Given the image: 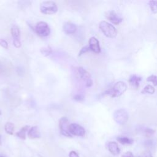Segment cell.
Masks as SVG:
<instances>
[{"mask_svg":"<svg viewBox=\"0 0 157 157\" xmlns=\"http://www.w3.org/2000/svg\"><path fill=\"white\" fill-rule=\"evenodd\" d=\"M145 157H153V156L151 155V153L150 152H148V153H147L146 154V155H145Z\"/></svg>","mask_w":157,"mask_h":157,"instance_id":"31","label":"cell"},{"mask_svg":"<svg viewBox=\"0 0 157 157\" xmlns=\"http://www.w3.org/2000/svg\"><path fill=\"white\" fill-rule=\"evenodd\" d=\"M1 113H1V110H0V115H1Z\"/></svg>","mask_w":157,"mask_h":157,"instance_id":"34","label":"cell"},{"mask_svg":"<svg viewBox=\"0 0 157 157\" xmlns=\"http://www.w3.org/2000/svg\"><path fill=\"white\" fill-rule=\"evenodd\" d=\"M89 50H90V48H89V46H84V47H83L81 48V50H80V52H79L78 56H81L82 55L85 53L86 52H88Z\"/></svg>","mask_w":157,"mask_h":157,"instance_id":"24","label":"cell"},{"mask_svg":"<svg viewBox=\"0 0 157 157\" xmlns=\"http://www.w3.org/2000/svg\"><path fill=\"white\" fill-rule=\"evenodd\" d=\"M52 50V48L49 47H42L40 48V52L41 53L45 56H48L49 55L51 54Z\"/></svg>","mask_w":157,"mask_h":157,"instance_id":"21","label":"cell"},{"mask_svg":"<svg viewBox=\"0 0 157 157\" xmlns=\"http://www.w3.org/2000/svg\"><path fill=\"white\" fill-rule=\"evenodd\" d=\"M40 10L44 14L52 15L58 11V7L53 1H44L40 5Z\"/></svg>","mask_w":157,"mask_h":157,"instance_id":"3","label":"cell"},{"mask_svg":"<svg viewBox=\"0 0 157 157\" xmlns=\"http://www.w3.org/2000/svg\"><path fill=\"white\" fill-rule=\"evenodd\" d=\"M28 136L30 139H38L40 137V132L37 126H32L28 132Z\"/></svg>","mask_w":157,"mask_h":157,"instance_id":"13","label":"cell"},{"mask_svg":"<svg viewBox=\"0 0 157 157\" xmlns=\"http://www.w3.org/2000/svg\"><path fill=\"white\" fill-rule=\"evenodd\" d=\"M74 99L75 100V101H82L84 99V96L81 94H75L74 97H73Z\"/></svg>","mask_w":157,"mask_h":157,"instance_id":"25","label":"cell"},{"mask_svg":"<svg viewBox=\"0 0 157 157\" xmlns=\"http://www.w3.org/2000/svg\"><path fill=\"white\" fill-rule=\"evenodd\" d=\"M14 129H15L14 124L11 122H7L4 125V129L6 132L10 135H13Z\"/></svg>","mask_w":157,"mask_h":157,"instance_id":"18","label":"cell"},{"mask_svg":"<svg viewBox=\"0 0 157 157\" xmlns=\"http://www.w3.org/2000/svg\"><path fill=\"white\" fill-rule=\"evenodd\" d=\"M88 44L90 50L96 53H99L101 52V47L99 45V40L95 37H90L88 41Z\"/></svg>","mask_w":157,"mask_h":157,"instance_id":"8","label":"cell"},{"mask_svg":"<svg viewBox=\"0 0 157 157\" xmlns=\"http://www.w3.org/2000/svg\"><path fill=\"white\" fill-rule=\"evenodd\" d=\"M113 119L118 124H124L128 120V112L123 109L117 110L113 113Z\"/></svg>","mask_w":157,"mask_h":157,"instance_id":"4","label":"cell"},{"mask_svg":"<svg viewBox=\"0 0 157 157\" xmlns=\"http://www.w3.org/2000/svg\"><path fill=\"white\" fill-rule=\"evenodd\" d=\"M138 157H140V156H138Z\"/></svg>","mask_w":157,"mask_h":157,"instance_id":"35","label":"cell"},{"mask_svg":"<svg viewBox=\"0 0 157 157\" xmlns=\"http://www.w3.org/2000/svg\"><path fill=\"white\" fill-rule=\"evenodd\" d=\"M142 80V77L140 76H138L136 74L131 75L129 78V85L131 86V87L137 89L139 88L140 82Z\"/></svg>","mask_w":157,"mask_h":157,"instance_id":"10","label":"cell"},{"mask_svg":"<svg viewBox=\"0 0 157 157\" xmlns=\"http://www.w3.org/2000/svg\"><path fill=\"white\" fill-rule=\"evenodd\" d=\"M29 126H25L20 129V130L16 133V136L22 140L26 139V132L29 129Z\"/></svg>","mask_w":157,"mask_h":157,"instance_id":"16","label":"cell"},{"mask_svg":"<svg viewBox=\"0 0 157 157\" xmlns=\"http://www.w3.org/2000/svg\"><path fill=\"white\" fill-rule=\"evenodd\" d=\"M70 124H69V121L67 117H63L60 118L59 121V127L60 129V132L61 134L67 137H72V135L69 131V126Z\"/></svg>","mask_w":157,"mask_h":157,"instance_id":"6","label":"cell"},{"mask_svg":"<svg viewBox=\"0 0 157 157\" xmlns=\"http://www.w3.org/2000/svg\"><path fill=\"white\" fill-rule=\"evenodd\" d=\"M147 82H151L154 86H157V76L155 75H151L147 78Z\"/></svg>","mask_w":157,"mask_h":157,"instance_id":"22","label":"cell"},{"mask_svg":"<svg viewBox=\"0 0 157 157\" xmlns=\"http://www.w3.org/2000/svg\"><path fill=\"white\" fill-rule=\"evenodd\" d=\"M69 157H79L77 153H76L75 151H71L69 154Z\"/></svg>","mask_w":157,"mask_h":157,"instance_id":"29","label":"cell"},{"mask_svg":"<svg viewBox=\"0 0 157 157\" xmlns=\"http://www.w3.org/2000/svg\"><path fill=\"white\" fill-rule=\"evenodd\" d=\"M155 133V130L151 128H145L144 130V134L147 137H150Z\"/></svg>","mask_w":157,"mask_h":157,"instance_id":"23","label":"cell"},{"mask_svg":"<svg viewBox=\"0 0 157 157\" xmlns=\"http://www.w3.org/2000/svg\"><path fill=\"white\" fill-rule=\"evenodd\" d=\"M121 157H134L131 151H126L124 153H123L121 156Z\"/></svg>","mask_w":157,"mask_h":157,"instance_id":"28","label":"cell"},{"mask_svg":"<svg viewBox=\"0 0 157 157\" xmlns=\"http://www.w3.org/2000/svg\"><path fill=\"white\" fill-rule=\"evenodd\" d=\"M118 142L123 145H131L133 143V140L124 136H118L117 138Z\"/></svg>","mask_w":157,"mask_h":157,"instance_id":"17","label":"cell"},{"mask_svg":"<svg viewBox=\"0 0 157 157\" xmlns=\"http://www.w3.org/2000/svg\"><path fill=\"white\" fill-rule=\"evenodd\" d=\"M155 91V89L153 86H152L150 85H146L143 90L142 91V93L145 94V93H148V94H153Z\"/></svg>","mask_w":157,"mask_h":157,"instance_id":"19","label":"cell"},{"mask_svg":"<svg viewBox=\"0 0 157 157\" xmlns=\"http://www.w3.org/2000/svg\"><path fill=\"white\" fill-rule=\"evenodd\" d=\"M77 71L78 73L80 75V77L81 78V79L85 80L86 82L91 78V76L90 73L86 71L84 68H83L82 67H79L77 68Z\"/></svg>","mask_w":157,"mask_h":157,"instance_id":"14","label":"cell"},{"mask_svg":"<svg viewBox=\"0 0 157 157\" xmlns=\"http://www.w3.org/2000/svg\"><path fill=\"white\" fill-rule=\"evenodd\" d=\"M63 29L65 33L67 34H72L75 33L77 30L76 26L71 22H66L64 23Z\"/></svg>","mask_w":157,"mask_h":157,"instance_id":"11","label":"cell"},{"mask_svg":"<svg viewBox=\"0 0 157 157\" xmlns=\"http://www.w3.org/2000/svg\"><path fill=\"white\" fill-rule=\"evenodd\" d=\"M69 131L71 135L82 137L85 134V130L78 124L71 123L69 126Z\"/></svg>","mask_w":157,"mask_h":157,"instance_id":"7","label":"cell"},{"mask_svg":"<svg viewBox=\"0 0 157 157\" xmlns=\"http://www.w3.org/2000/svg\"><path fill=\"white\" fill-rule=\"evenodd\" d=\"M10 31L13 40H20V31L19 28L17 26L14 25L11 28Z\"/></svg>","mask_w":157,"mask_h":157,"instance_id":"15","label":"cell"},{"mask_svg":"<svg viewBox=\"0 0 157 157\" xmlns=\"http://www.w3.org/2000/svg\"><path fill=\"white\" fill-rule=\"evenodd\" d=\"M107 148L109 151L113 155H118L120 153V150L118 145L115 142H109L107 144Z\"/></svg>","mask_w":157,"mask_h":157,"instance_id":"12","label":"cell"},{"mask_svg":"<svg viewBox=\"0 0 157 157\" xmlns=\"http://www.w3.org/2000/svg\"><path fill=\"white\" fill-rule=\"evenodd\" d=\"M99 28L102 33L107 37L114 38L117 35V29L106 21H101L99 24Z\"/></svg>","mask_w":157,"mask_h":157,"instance_id":"2","label":"cell"},{"mask_svg":"<svg viewBox=\"0 0 157 157\" xmlns=\"http://www.w3.org/2000/svg\"><path fill=\"white\" fill-rule=\"evenodd\" d=\"M149 6L153 13H157V1H150Z\"/></svg>","mask_w":157,"mask_h":157,"instance_id":"20","label":"cell"},{"mask_svg":"<svg viewBox=\"0 0 157 157\" xmlns=\"http://www.w3.org/2000/svg\"><path fill=\"white\" fill-rule=\"evenodd\" d=\"M0 45L6 49L8 48V43L4 39H0Z\"/></svg>","mask_w":157,"mask_h":157,"instance_id":"26","label":"cell"},{"mask_svg":"<svg viewBox=\"0 0 157 157\" xmlns=\"http://www.w3.org/2000/svg\"><path fill=\"white\" fill-rule=\"evenodd\" d=\"M0 157H6V156L4 155H0Z\"/></svg>","mask_w":157,"mask_h":157,"instance_id":"33","label":"cell"},{"mask_svg":"<svg viewBox=\"0 0 157 157\" xmlns=\"http://www.w3.org/2000/svg\"><path fill=\"white\" fill-rule=\"evenodd\" d=\"M127 89L126 84L122 81H118L115 83L112 88L104 92V94L110 95L112 97H118L125 92Z\"/></svg>","mask_w":157,"mask_h":157,"instance_id":"1","label":"cell"},{"mask_svg":"<svg viewBox=\"0 0 157 157\" xmlns=\"http://www.w3.org/2000/svg\"><path fill=\"white\" fill-rule=\"evenodd\" d=\"M106 17L110 22L115 25H118L123 21V19L121 17H118L114 11L109 12L106 15Z\"/></svg>","mask_w":157,"mask_h":157,"instance_id":"9","label":"cell"},{"mask_svg":"<svg viewBox=\"0 0 157 157\" xmlns=\"http://www.w3.org/2000/svg\"><path fill=\"white\" fill-rule=\"evenodd\" d=\"M1 137L0 136V145H1Z\"/></svg>","mask_w":157,"mask_h":157,"instance_id":"32","label":"cell"},{"mask_svg":"<svg viewBox=\"0 0 157 157\" xmlns=\"http://www.w3.org/2000/svg\"><path fill=\"white\" fill-rule=\"evenodd\" d=\"M37 34L41 37H47L50 33V29L48 24L44 21H39L35 27Z\"/></svg>","mask_w":157,"mask_h":157,"instance_id":"5","label":"cell"},{"mask_svg":"<svg viewBox=\"0 0 157 157\" xmlns=\"http://www.w3.org/2000/svg\"><path fill=\"white\" fill-rule=\"evenodd\" d=\"M13 44L16 48H20L21 45L20 40H13Z\"/></svg>","mask_w":157,"mask_h":157,"instance_id":"27","label":"cell"},{"mask_svg":"<svg viewBox=\"0 0 157 157\" xmlns=\"http://www.w3.org/2000/svg\"><path fill=\"white\" fill-rule=\"evenodd\" d=\"M93 85V80L91 78L88 80L86 82V86L87 87H91V86Z\"/></svg>","mask_w":157,"mask_h":157,"instance_id":"30","label":"cell"}]
</instances>
